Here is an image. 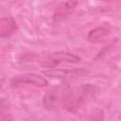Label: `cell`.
Instances as JSON below:
<instances>
[{
  "label": "cell",
  "instance_id": "cell-7",
  "mask_svg": "<svg viewBox=\"0 0 121 121\" xmlns=\"http://www.w3.org/2000/svg\"><path fill=\"white\" fill-rule=\"evenodd\" d=\"M84 71L82 69H50L49 71H43L44 75H47L49 77H54V78H66V77H71V76H80Z\"/></svg>",
  "mask_w": 121,
  "mask_h": 121
},
{
  "label": "cell",
  "instance_id": "cell-5",
  "mask_svg": "<svg viewBox=\"0 0 121 121\" xmlns=\"http://www.w3.org/2000/svg\"><path fill=\"white\" fill-rule=\"evenodd\" d=\"M77 5H78V2L75 0H66L61 2L56 8V10L54 13V20L61 21L66 19L74 11Z\"/></svg>",
  "mask_w": 121,
  "mask_h": 121
},
{
  "label": "cell",
  "instance_id": "cell-9",
  "mask_svg": "<svg viewBox=\"0 0 121 121\" xmlns=\"http://www.w3.org/2000/svg\"><path fill=\"white\" fill-rule=\"evenodd\" d=\"M105 1H106V0H105Z\"/></svg>",
  "mask_w": 121,
  "mask_h": 121
},
{
  "label": "cell",
  "instance_id": "cell-4",
  "mask_svg": "<svg viewBox=\"0 0 121 121\" xmlns=\"http://www.w3.org/2000/svg\"><path fill=\"white\" fill-rule=\"evenodd\" d=\"M10 85L12 87H18L20 85H32L43 88L48 85V81L41 75L35 73H26L13 77L10 79Z\"/></svg>",
  "mask_w": 121,
  "mask_h": 121
},
{
  "label": "cell",
  "instance_id": "cell-8",
  "mask_svg": "<svg viewBox=\"0 0 121 121\" xmlns=\"http://www.w3.org/2000/svg\"><path fill=\"white\" fill-rule=\"evenodd\" d=\"M109 34V30L105 27L99 26V27H95L94 29H92L87 36V40L90 43H98L101 42L105 37H107V35Z\"/></svg>",
  "mask_w": 121,
  "mask_h": 121
},
{
  "label": "cell",
  "instance_id": "cell-6",
  "mask_svg": "<svg viewBox=\"0 0 121 121\" xmlns=\"http://www.w3.org/2000/svg\"><path fill=\"white\" fill-rule=\"evenodd\" d=\"M16 30V24L12 18H0V38H8Z\"/></svg>",
  "mask_w": 121,
  "mask_h": 121
},
{
  "label": "cell",
  "instance_id": "cell-3",
  "mask_svg": "<svg viewBox=\"0 0 121 121\" xmlns=\"http://www.w3.org/2000/svg\"><path fill=\"white\" fill-rule=\"evenodd\" d=\"M80 60V58L77 55H74L70 52H65V51H60V52H55L50 54L42 62V66L44 68H55L59 64L62 62H67V63H76Z\"/></svg>",
  "mask_w": 121,
  "mask_h": 121
},
{
  "label": "cell",
  "instance_id": "cell-2",
  "mask_svg": "<svg viewBox=\"0 0 121 121\" xmlns=\"http://www.w3.org/2000/svg\"><path fill=\"white\" fill-rule=\"evenodd\" d=\"M97 91V88L93 84H84L75 90L72 89L71 95L64 105V108L70 112H76L82 105L89 101Z\"/></svg>",
  "mask_w": 121,
  "mask_h": 121
},
{
  "label": "cell",
  "instance_id": "cell-1",
  "mask_svg": "<svg viewBox=\"0 0 121 121\" xmlns=\"http://www.w3.org/2000/svg\"><path fill=\"white\" fill-rule=\"evenodd\" d=\"M72 88L67 82H62L49 89L43 95V104L48 111H56L60 107H64L71 95Z\"/></svg>",
  "mask_w": 121,
  "mask_h": 121
}]
</instances>
